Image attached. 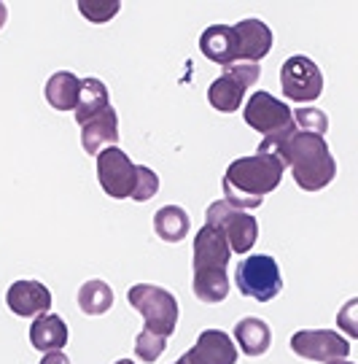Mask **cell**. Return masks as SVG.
I'll use <instances>...</instances> for the list:
<instances>
[{"mask_svg": "<svg viewBox=\"0 0 358 364\" xmlns=\"http://www.w3.org/2000/svg\"><path fill=\"white\" fill-rule=\"evenodd\" d=\"M259 154H275L283 168H291L294 181L305 192H320L337 176V159L329 151L326 141L313 132H302L296 127L267 135L259 144Z\"/></svg>", "mask_w": 358, "mask_h": 364, "instance_id": "cell-1", "label": "cell"}, {"mask_svg": "<svg viewBox=\"0 0 358 364\" xmlns=\"http://www.w3.org/2000/svg\"><path fill=\"white\" fill-rule=\"evenodd\" d=\"M283 162L275 154H251L229 162L224 173V200L243 210H254L283 181Z\"/></svg>", "mask_w": 358, "mask_h": 364, "instance_id": "cell-2", "label": "cell"}, {"mask_svg": "<svg viewBox=\"0 0 358 364\" xmlns=\"http://www.w3.org/2000/svg\"><path fill=\"white\" fill-rule=\"evenodd\" d=\"M129 305L143 316L146 329L153 335L170 338L178 326V299L173 297V291L153 284H135L127 291Z\"/></svg>", "mask_w": 358, "mask_h": 364, "instance_id": "cell-3", "label": "cell"}, {"mask_svg": "<svg viewBox=\"0 0 358 364\" xmlns=\"http://www.w3.org/2000/svg\"><path fill=\"white\" fill-rule=\"evenodd\" d=\"M205 224L216 227L227 237V243L234 254H251L256 237H259V221L254 213L232 205L227 200H216L205 210Z\"/></svg>", "mask_w": 358, "mask_h": 364, "instance_id": "cell-4", "label": "cell"}, {"mask_svg": "<svg viewBox=\"0 0 358 364\" xmlns=\"http://www.w3.org/2000/svg\"><path fill=\"white\" fill-rule=\"evenodd\" d=\"M234 284L243 297L269 302L283 291L281 267L269 254H251L234 267Z\"/></svg>", "mask_w": 358, "mask_h": 364, "instance_id": "cell-5", "label": "cell"}, {"mask_svg": "<svg viewBox=\"0 0 358 364\" xmlns=\"http://www.w3.org/2000/svg\"><path fill=\"white\" fill-rule=\"evenodd\" d=\"M259 76H261L259 63H234L207 87V103L221 114L237 111L245 100V92L259 81Z\"/></svg>", "mask_w": 358, "mask_h": 364, "instance_id": "cell-6", "label": "cell"}, {"mask_svg": "<svg viewBox=\"0 0 358 364\" xmlns=\"http://www.w3.org/2000/svg\"><path fill=\"white\" fill-rule=\"evenodd\" d=\"M281 90L286 95V100L313 103V100H318L320 92H323V73H320V68L310 57L294 54L281 68Z\"/></svg>", "mask_w": 358, "mask_h": 364, "instance_id": "cell-7", "label": "cell"}, {"mask_svg": "<svg viewBox=\"0 0 358 364\" xmlns=\"http://www.w3.org/2000/svg\"><path fill=\"white\" fill-rule=\"evenodd\" d=\"M135 178H138V165L124 154V149L111 146L97 154V181L108 197H114V200L132 197Z\"/></svg>", "mask_w": 358, "mask_h": 364, "instance_id": "cell-8", "label": "cell"}, {"mask_svg": "<svg viewBox=\"0 0 358 364\" xmlns=\"http://www.w3.org/2000/svg\"><path fill=\"white\" fill-rule=\"evenodd\" d=\"M243 117H245V124L254 127L256 132H261L264 138L294 127V111H291V105H286L283 100L272 97L264 90L254 92L251 100L243 103Z\"/></svg>", "mask_w": 358, "mask_h": 364, "instance_id": "cell-9", "label": "cell"}, {"mask_svg": "<svg viewBox=\"0 0 358 364\" xmlns=\"http://www.w3.org/2000/svg\"><path fill=\"white\" fill-rule=\"evenodd\" d=\"M291 351L307 362H334L350 356V340L334 329H299L288 340Z\"/></svg>", "mask_w": 358, "mask_h": 364, "instance_id": "cell-10", "label": "cell"}, {"mask_svg": "<svg viewBox=\"0 0 358 364\" xmlns=\"http://www.w3.org/2000/svg\"><path fill=\"white\" fill-rule=\"evenodd\" d=\"M186 364H237V346L221 329H205L189 351L183 353Z\"/></svg>", "mask_w": 358, "mask_h": 364, "instance_id": "cell-11", "label": "cell"}, {"mask_svg": "<svg viewBox=\"0 0 358 364\" xmlns=\"http://www.w3.org/2000/svg\"><path fill=\"white\" fill-rule=\"evenodd\" d=\"M6 305L9 311L22 316V318H38L43 313H49L51 308V291L40 281H13L9 291H6Z\"/></svg>", "mask_w": 358, "mask_h": 364, "instance_id": "cell-12", "label": "cell"}, {"mask_svg": "<svg viewBox=\"0 0 358 364\" xmlns=\"http://www.w3.org/2000/svg\"><path fill=\"white\" fill-rule=\"evenodd\" d=\"M232 30L237 38V63H259L272 52L275 36L261 19H240Z\"/></svg>", "mask_w": 358, "mask_h": 364, "instance_id": "cell-13", "label": "cell"}, {"mask_svg": "<svg viewBox=\"0 0 358 364\" xmlns=\"http://www.w3.org/2000/svg\"><path fill=\"white\" fill-rule=\"evenodd\" d=\"M229 254V243L216 227L205 224L202 230L194 235V270H227Z\"/></svg>", "mask_w": 358, "mask_h": 364, "instance_id": "cell-14", "label": "cell"}, {"mask_svg": "<svg viewBox=\"0 0 358 364\" xmlns=\"http://www.w3.org/2000/svg\"><path fill=\"white\" fill-rule=\"evenodd\" d=\"M81 146L87 154L94 156L111 146H119V117H116L114 105H108L102 114L81 124Z\"/></svg>", "mask_w": 358, "mask_h": 364, "instance_id": "cell-15", "label": "cell"}, {"mask_svg": "<svg viewBox=\"0 0 358 364\" xmlns=\"http://www.w3.org/2000/svg\"><path fill=\"white\" fill-rule=\"evenodd\" d=\"M200 52L216 63V65L229 68L237 63V38L232 25H210L200 36Z\"/></svg>", "mask_w": 358, "mask_h": 364, "instance_id": "cell-16", "label": "cell"}, {"mask_svg": "<svg viewBox=\"0 0 358 364\" xmlns=\"http://www.w3.org/2000/svg\"><path fill=\"white\" fill-rule=\"evenodd\" d=\"M67 343V324L57 313H43L30 324V346L36 351H63Z\"/></svg>", "mask_w": 358, "mask_h": 364, "instance_id": "cell-17", "label": "cell"}, {"mask_svg": "<svg viewBox=\"0 0 358 364\" xmlns=\"http://www.w3.org/2000/svg\"><path fill=\"white\" fill-rule=\"evenodd\" d=\"M234 346H240V351L248 356H264L272 346V329L267 321L245 316L234 324Z\"/></svg>", "mask_w": 358, "mask_h": 364, "instance_id": "cell-18", "label": "cell"}, {"mask_svg": "<svg viewBox=\"0 0 358 364\" xmlns=\"http://www.w3.org/2000/svg\"><path fill=\"white\" fill-rule=\"evenodd\" d=\"M108 105H111V95H108V87L100 78H81V92H78L76 108H73L78 127L87 124L97 114H102Z\"/></svg>", "mask_w": 358, "mask_h": 364, "instance_id": "cell-19", "label": "cell"}, {"mask_svg": "<svg viewBox=\"0 0 358 364\" xmlns=\"http://www.w3.org/2000/svg\"><path fill=\"white\" fill-rule=\"evenodd\" d=\"M78 92H81V78L70 70H57L51 73L49 81H46V103L54 108V111H73L78 100Z\"/></svg>", "mask_w": 358, "mask_h": 364, "instance_id": "cell-20", "label": "cell"}, {"mask_svg": "<svg viewBox=\"0 0 358 364\" xmlns=\"http://www.w3.org/2000/svg\"><path fill=\"white\" fill-rule=\"evenodd\" d=\"M189 216L180 205H162L153 213V232L165 243H180L189 235Z\"/></svg>", "mask_w": 358, "mask_h": 364, "instance_id": "cell-21", "label": "cell"}, {"mask_svg": "<svg viewBox=\"0 0 358 364\" xmlns=\"http://www.w3.org/2000/svg\"><path fill=\"white\" fill-rule=\"evenodd\" d=\"M192 289L197 299L216 305L229 297V275L227 270H194Z\"/></svg>", "mask_w": 358, "mask_h": 364, "instance_id": "cell-22", "label": "cell"}, {"mask_svg": "<svg viewBox=\"0 0 358 364\" xmlns=\"http://www.w3.org/2000/svg\"><path fill=\"white\" fill-rule=\"evenodd\" d=\"M78 308L87 316H102L114 308V289L100 278H92L78 289Z\"/></svg>", "mask_w": 358, "mask_h": 364, "instance_id": "cell-23", "label": "cell"}, {"mask_svg": "<svg viewBox=\"0 0 358 364\" xmlns=\"http://www.w3.org/2000/svg\"><path fill=\"white\" fill-rule=\"evenodd\" d=\"M165 348H167V338L153 335V332H148V329H143L141 335L135 338V356L146 364L156 362V359L165 353Z\"/></svg>", "mask_w": 358, "mask_h": 364, "instance_id": "cell-24", "label": "cell"}, {"mask_svg": "<svg viewBox=\"0 0 358 364\" xmlns=\"http://www.w3.org/2000/svg\"><path fill=\"white\" fill-rule=\"evenodd\" d=\"M294 122H296V130L313 132V135H320V138L329 130V117L320 108H296Z\"/></svg>", "mask_w": 358, "mask_h": 364, "instance_id": "cell-25", "label": "cell"}, {"mask_svg": "<svg viewBox=\"0 0 358 364\" xmlns=\"http://www.w3.org/2000/svg\"><path fill=\"white\" fill-rule=\"evenodd\" d=\"M119 9H121L119 0H81L78 3V11L84 14L90 22H94V25H102V22L114 19Z\"/></svg>", "mask_w": 358, "mask_h": 364, "instance_id": "cell-26", "label": "cell"}, {"mask_svg": "<svg viewBox=\"0 0 358 364\" xmlns=\"http://www.w3.org/2000/svg\"><path fill=\"white\" fill-rule=\"evenodd\" d=\"M159 192V176L146 165H138V178H135V189H132V200L135 203H148L151 197Z\"/></svg>", "mask_w": 358, "mask_h": 364, "instance_id": "cell-27", "label": "cell"}, {"mask_svg": "<svg viewBox=\"0 0 358 364\" xmlns=\"http://www.w3.org/2000/svg\"><path fill=\"white\" fill-rule=\"evenodd\" d=\"M353 308H356V299H350V302H347V305H345V311L340 313V324L345 326V329H347V335H350V338H358V326L353 324L350 318H347V313L353 311Z\"/></svg>", "mask_w": 358, "mask_h": 364, "instance_id": "cell-28", "label": "cell"}, {"mask_svg": "<svg viewBox=\"0 0 358 364\" xmlns=\"http://www.w3.org/2000/svg\"><path fill=\"white\" fill-rule=\"evenodd\" d=\"M40 364H70V359H67L63 351H49V353H43Z\"/></svg>", "mask_w": 358, "mask_h": 364, "instance_id": "cell-29", "label": "cell"}, {"mask_svg": "<svg viewBox=\"0 0 358 364\" xmlns=\"http://www.w3.org/2000/svg\"><path fill=\"white\" fill-rule=\"evenodd\" d=\"M6 19H9V9H6V3L0 0V30H3V25H6Z\"/></svg>", "mask_w": 358, "mask_h": 364, "instance_id": "cell-30", "label": "cell"}, {"mask_svg": "<svg viewBox=\"0 0 358 364\" xmlns=\"http://www.w3.org/2000/svg\"><path fill=\"white\" fill-rule=\"evenodd\" d=\"M326 364H353L350 359H334V362H326Z\"/></svg>", "mask_w": 358, "mask_h": 364, "instance_id": "cell-31", "label": "cell"}, {"mask_svg": "<svg viewBox=\"0 0 358 364\" xmlns=\"http://www.w3.org/2000/svg\"><path fill=\"white\" fill-rule=\"evenodd\" d=\"M114 364H135V362H129V359H119V362H114Z\"/></svg>", "mask_w": 358, "mask_h": 364, "instance_id": "cell-32", "label": "cell"}, {"mask_svg": "<svg viewBox=\"0 0 358 364\" xmlns=\"http://www.w3.org/2000/svg\"><path fill=\"white\" fill-rule=\"evenodd\" d=\"M175 364H186V362H183V356H180V359H178V362H175Z\"/></svg>", "mask_w": 358, "mask_h": 364, "instance_id": "cell-33", "label": "cell"}]
</instances>
